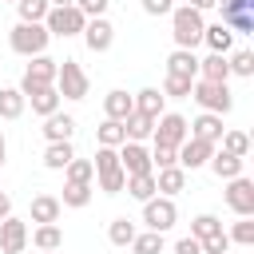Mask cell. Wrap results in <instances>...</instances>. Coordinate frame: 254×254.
Here are the masks:
<instances>
[{"label": "cell", "instance_id": "1f68e13d", "mask_svg": "<svg viewBox=\"0 0 254 254\" xmlns=\"http://www.w3.org/2000/svg\"><path fill=\"white\" fill-rule=\"evenodd\" d=\"M139 230H135V222L131 218H111V226H107V238H111V246H131V238H135Z\"/></svg>", "mask_w": 254, "mask_h": 254}, {"label": "cell", "instance_id": "ee69618b", "mask_svg": "<svg viewBox=\"0 0 254 254\" xmlns=\"http://www.w3.org/2000/svg\"><path fill=\"white\" fill-rule=\"evenodd\" d=\"M202 254H230V238L222 230L210 234V238H202Z\"/></svg>", "mask_w": 254, "mask_h": 254}, {"label": "cell", "instance_id": "ac0fdd59", "mask_svg": "<svg viewBox=\"0 0 254 254\" xmlns=\"http://www.w3.org/2000/svg\"><path fill=\"white\" fill-rule=\"evenodd\" d=\"M183 187H187V171H183L179 163H175V167H159V175H155V190H159V194L171 198V194H179Z\"/></svg>", "mask_w": 254, "mask_h": 254}, {"label": "cell", "instance_id": "603a6c76", "mask_svg": "<svg viewBox=\"0 0 254 254\" xmlns=\"http://www.w3.org/2000/svg\"><path fill=\"white\" fill-rule=\"evenodd\" d=\"M135 99V111H143V115H151V119H159L163 115V103H167V95L159 91V87H143L139 95H131Z\"/></svg>", "mask_w": 254, "mask_h": 254}, {"label": "cell", "instance_id": "e575fe53", "mask_svg": "<svg viewBox=\"0 0 254 254\" xmlns=\"http://www.w3.org/2000/svg\"><path fill=\"white\" fill-rule=\"evenodd\" d=\"M222 151H230V155H238V159H246L250 155V135L246 131H222Z\"/></svg>", "mask_w": 254, "mask_h": 254}, {"label": "cell", "instance_id": "7bdbcfd3", "mask_svg": "<svg viewBox=\"0 0 254 254\" xmlns=\"http://www.w3.org/2000/svg\"><path fill=\"white\" fill-rule=\"evenodd\" d=\"M226 238H230V242H238V246H254V222H250V218L234 222V230H230Z\"/></svg>", "mask_w": 254, "mask_h": 254}, {"label": "cell", "instance_id": "484cf974", "mask_svg": "<svg viewBox=\"0 0 254 254\" xmlns=\"http://www.w3.org/2000/svg\"><path fill=\"white\" fill-rule=\"evenodd\" d=\"M71 159H75L71 139H64V143H48V151H44V167H48V171H64Z\"/></svg>", "mask_w": 254, "mask_h": 254}, {"label": "cell", "instance_id": "f35d334b", "mask_svg": "<svg viewBox=\"0 0 254 254\" xmlns=\"http://www.w3.org/2000/svg\"><path fill=\"white\" fill-rule=\"evenodd\" d=\"M64 171H67V183H91V179H95V167H91V159H71Z\"/></svg>", "mask_w": 254, "mask_h": 254}, {"label": "cell", "instance_id": "8d00e7d4", "mask_svg": "<svg viewBox=\"0 0 254 254\" xmlns=\"http://www.w3.org/2000/svg\"><path fill=\"white\" fill-rule=\"evenodd\" d=\"M123 187H127V171H123V167L99 171V190H103V194H119Z\"/></svg>", "mask_w": 254, "mask_h": 254}, {"label": "cell", "instance_id": "cb8c5ba5", "mask_svg": "<svg viewBox=\"0 0 254 254\" xmlns=\"http://www.w3.org/2000/svg\"><path fill=\"white\" fill-rule=\"evenodd\" d=\"M242 163H246V159H238V155H230V151H214V155H210V171H214L218 179H238V175H242Z\"/></svg>", "mask_w": 254, "mask_h": 254}, {"label": "cell", "instance_id": "d6a6232c", "mask_svg": "<svg viewBox=\"0 0 254 254\" xmlns=\"http://www.w3.org/2000/svg\"><path fill=\"white\" fill-rule=\"evenodd\" d=\"M131 254H163V230H147L131 238Z\"/></svg>", "mask_w": 254, "mask_h": 254}, {"label": "cell", "instance_id": "db71d44e", "mask_svg": "<svg viewBox=\"0 0 254 254\" xmlns=\"http://www.w3.org/2000/svg\"><path fill=\"white\" fill-rule=\"evenodd\" d=\"M44 254H60V250H44Z\"/></svg>", "mask_w": 254, "mask_h": 254}, {"label": "cell", "instance_id": "c3c4849f", "mask_svg": "<svg viewBox=\"0 0 254 254\" xmlns=\"http://www.w3.org/2000/svg\"><path fill=\"white\" fill-rule=\"evenodd\" d=\"M143 12L147 16H167L171 12V0H143Z\"/></svg>", "mask_w": 254, "mask_h": 254}, {"label": "cell", "instance_id": "e0dca14e", "mask_svg": "<svg viewBox=\"0 0 254 254\" xmlns=\"http://www.w3.org/2000/svg\"><path fill=\"white\" fill-rule=\"evenodd\" d=\"M190 127V135L194 139H206V143H218L222 139V115H214V111H202L194 123H187Z\"/></svg>", "mask_w": 254, "mask_h": 254}, {"label": "cell", "instance_id": "44dd1931", "mask_svg": "<svg viewBox=\"0 0 254 254\" xmlns=\"http://www.w3.org/2000/svg\"><path fill=\"white\" fill-rule=\"evenodd\" d=\"M202 44H206L210 52L226 56V52H230V44H234V32H230L226 24H210V28H202Z\"/></svg>", "mask_w": 254, "mask_h": 254}, {"label": "cell", "instance_id": "74e56055", "mask_svg": "<svg viewBox=\"0 0 254 254\" xmlns=\"http://www.w3.org/2000/svg\"><path fill=\"white\" fill-rule=\"evenodd\" d=\"M226 64H230V75H246V79L254 75V52H250V48L234 52V56H230Z\"/></svg>", "mask_w": 254, "mask_h": 254}, {"label": "cell", "instance_id": "2e32d148", "mask_svg": "<svg viewBox=\"0 0 254 254\" xmlns=\"http://www.w3.org/2000/svg\"><path fill=\"white\" fill-rule=\"evenodd\" d=\"M167 71H171V75L198 79V60H194V52H190V48H175V52L167 56Z\"/></svg>", "mask_w": 254, "mask_h": 254}, {"label": "cell", "instance_id": "7a4b0ae2", "mask_svg": "<svg viewBox=\"0 0 254 254\" xmlns=\"http://www.w3.org/2000/svg\"><path fill=\"white\" fill-rule=\"evenodd\" d=\"M190 95H194V103H198L202 111H214V115H226V111L234 107L230 87H226V83H214V79H194V83H190Z\"/></svg>", "mask_w": 254, "mask_h": 254}, {"label": "cell", "instance_id": "f6af8a7d", "mask_svg": "<svg viewBox=\"0 0 254 254\" xmlns=\"http://www.w3.org/2000/svg\"><path fill=\"white\" fill-rule=\"evenodd\" d=\"M151 167H175V147L155 143V151H151Z\"/></svg>", "mask_w": 254, "mask_h": 254}, {"label": "cell", "instance_id": "d6986e66", "mask_svg": "<svg viewBox=\"0 0 254 254\" xmlns=\"http://www.w3.org/2000/svg\"><path fill=\"white\" fill-rule=\"evenodd\" d=\"M198 79H214V83H226V79H230V64H226V56L210 52L206 60H198Z\"/></svg>", "mask_w": 254, "mask_h": 254}, {"label": "cell", "instance_id": "ab89813d", "mask_svg": "<svg viewBox=\"0 0 254 254\" xmlns=\"http://www.w3.org/2000/svg\"><path fill=\"white\" fill-rule=\"evenodd\" d=\"M190 83H194V79H187V75H171V71H167V79H163V95L183 99V95H190Z\"/></svg>", "mask_w": 254, "mask_h": 254}, {"label": "cell", "instance_id": "681fc988", "mask_svg": "<svg viewBox=\"0 0 254 254\" xmlns=\"http://www.w3.org/2000/svg\"><path fill=\"white\" fill-rule=\"evenodd\" d=\"M8 214H12V198H8V194H0V218H8Z\"/></svg>", "mask_w": 254, "mask_h": 254}, {"label": "cell", "instance_id": "277c9868", "mask_svg": "<svg viewBox=\"0 0 254 254\" xmlns=\"http://www.w3.org/2000/svg\"><path fill=\"white\" fill-rule=\"evenodd\" d=\"M83 24H87V16H83L75 4L48 8V16H44V28H48L52 36H79V32H83Z\"/></svg>", "mask_w": 254, "mask_h": 254}, {"label": "cell", "instance_id": "7c38bea8", "mask_svg": "<svg viewBox=\"0 0 254 254\" xmlns=\"http://www.w3.org/2000/svg\"><path fill=\"white\" fill-rule=\"evenodd\" d=\"M119 167H123L127 175H151V171H155V167H151V151H147L143 143H131V139L119 147Z\"/></svg>", "mask_w": 254, "mask_h": 254}, {"label": "cell", "instance_id": "f5cc1de1", "mask_svg": "<svg viewBox=\"0 0 254 254\" xmlns=\"http://www.w3.org/2000/svg\"><path fill=\"white\" fill-rule=\"evenodd\" d=\"M4 151H8V147H4V135H0V163H4Z\"/></svg>", "mask_w": 254, "mask_h": 254}, {"label": "cell", "instance_id": "bcb514c9", "mask_svg": "<svg viewBox=\"0 0 254 254\" xmlns=\"http://www.w3.org/2000/svg\"><path fill=\"white\" fill-rule=\"evenodd\" d=\"M107 4H111V0H75V8H79L87 20H91V16H103V12H107Z\"/></svg>", "mask_w": 254, "mask_h": 254}, {"label": "cell", "instance_id": "f546056e", "mask_svg": "<svg viewBox=\"0 0 254 254\" xmlns=\"http://www.w3.org/2000/svg\"><path fill=\"white\" fill-rule=\"evenodd\" d=\"M123 190H127L131 198L147 202L151 194H159V190H155V171H151V175H127V187H123Z\"/></svg>", "mask_w": 254, "mask_h": 254}, {"label": "cell", "instance_id": "4fadbf2b", "mask_svg": "<svg viewBox=\"0 0 254 254\" xmlns=\"http://www.w3.org/2000/svg\"><path fill=\"white\" fill-rule=\"evenodd\" d=\"M79 36H83V44H87L91 52H107V48H111V40H115V28H111L103 16H91V20L83 24V32H79Z\"/></svg>", "mask_w": 254, "mask_h": 254}, {"label": "cell", "instance_id": "d4e9b609", "mask_svg": "<svg viewBox=\"0 0 254 254\" xmlns=\"http://www.w3.org/2000/svg\"><path fill=\"white\" fill-rule=\"evenodd\" d=\"M60 210H64V202L52 198V194H36L32 198V222H60Z\"/></svg>", "mask_w": 254, "mask_h": 254}, {"label": "cell", "instance_id": "5bb4252c", "mask_svg": "<svg viewBox=\"0 0 254 254\" xmlns=\"http://www.w3.org/2000/svg\"><path fill=\"white\" fill-rule=\"evenodd\" d=\"M24 246H28V226L20 218H12V214L0 218V250L4 254H20Z\"/></svg>", "mask_w": 254, "mask_h": 254}, {"label": "cell", "instance_id": "4316f807", "mask_svg": "<svg viewBox=\"0 0 254 254\" xmlns=\"http://www.w3.org/2000/svg\"><path fill=\"white\" fill-rule=\"evenodd\" d=\"M123 131H127V139H131V143H139V139H147V135L155 131V119H151V115H143V111H131V115L123 119Z\"/></svg>", "mask_w": 254, "mask_h": 254}, {"label": "cell", "instance_id": "8992f818", "mask_svg": "<svg viewBox=\"0 0 254 254\" xmlns=\"http://www.w3.org/2000/svg\"><path fill=\"white\" fill-rule=\"evenodd\" d=\"M210 155H214V143H206V139H194V135H187V139L175 147V163H179L183 171L206 167V163H210Z\"/></svg>", "mask_w": 254, "mask_h": 254}, {"label": "cell", "instance_id": "8fae6325", "mask_svg": "<svg viewBox=\"0 0 254 254\" xmlns=\"http://www.w3.org/2000/svg\"><path fill=\"white\" fill-rule=\"evenodd\" d=\"M230 187H226V206L238 214V218H250L254 214V183L246 179V175H238V179H226Z\"/></svg>", "mask_w": 254, "mask_h": 254}, {"label": "cell", "instance_id": "d590c367", "mask_svg": "<svg viewBox=\"0 0 254 254\" xmlns=\"http://www.w3.org/2000/svg\"><path fill=\"white\" fill-rule=\"evenodd\" d=\"M60 202H64V206H75V210L87 206V202H91V183H67Z\"/></svg>", "mask_w": 254, "mask_h": 254}, {"label": "cell", "instance_id": "5b68a950", "mask_svg": "<svg viewBox=\"0 0 254 254\" xmlns=\"http://www.w3.org/2000/svg\"><path fill=\"white\" fill-rule=\"evenodd\" d=\"M56 91L64 99H83L87 95V71L75 64V60H64L56 67Z\"/></svg>", "mask_w": 254, "mask_h": 254}, {"label": "cell", "instance_id": "816d5d0a", "mask_svg": "<svg viewBox=\"0 0 254 254\" xmlns=\"http://www.w3.org/2000/svg\"><path fill=\"white\" fill-rule=\"evenodd\" d=\"M52 8H64V4H75V0H48Z\"/></svg>", "mask_w": 254, "mask_h": 254}, {"label": "cell", "instance_id": "52a82bcc", "mask_svg": "<svg viewBox=\"0 0 254 254\" xmlns=\"http://www.w3.org/2000/svg\"><path fill=\"white\" fill-rule=\"evenodd\" d=\"M155 143H163V147H179L187 135H190V127H187V119L179 115V111H163L159 119H155Z\"/></svg>", "mask_w": 254, "mask_h": 254}, {"label": "cell", "instance_id": "ba28073f", "mask_svg": "<svg viewBox=\"0 0 254 254\" xmlns=\"http://www.w3.org/2000/svg\"><path fill=\"white\" fill-rule=\"evenodd\" d=\"M175 218H179V210H175V202L163 194H151L147 202H143V222H147V230H171L175 226Z\"/></svg>", "mask_w": 254, "mask_h": 254}, {"label": "cell", "instance_id": "60d3db41", "mask_svg": "<svg viewBox=\"0 0 254 254\" xmlns=\"http://www.w3.org/2000/svg\"><path fill=\"white\" fill-rule=\"evenodd\" d=\"M218 230H222V222H218L214 214H198V218L190 222V234H194L198 242H202V238H210V234H218Z\"/></svg>", "mask_w": 254, "mask_h": 254}, {"label": "cell", "instance_id": "836d02e7", "mask_svg": "<svg viewBox=\"0 0 254 254\" xmlns=\"http://www.w3.org/2000/svg\"><path fill=\"white\" fill-rule=\"evenodd\" d=\"M48 0H16V12H20V20L24 24H44V16H48Z\"/></svg>", "mask_w": 254, "mask_h": 254}, {"label": "cell", "instance_id": "30bf717a", "mask_svg": "<svg viewBox=\"0 0 254 254\" xmlns=\"http://www.w3.org/2000/svg\"><path fill=\"white\" fill-rule=\"evenodd\" d=\"M56 60H48V56H32V64H28V71H24V79H20V91L28 95V91H36V87H52L56 83Z\"/></svg>", "mask_w": 254, "mask_h": 254}, {"label": "cell", "instance_id": "3957f363", "mask_svg": "<svg viewBox=\"0 0 254 254\" xmlns=\"http://www.w3.org/2000/svg\"><path fill=\"white\" fill-rule=\"evenodd\" d=\"M48 40H52V32L44 28V24H16L12 28V36H8V44H12V52H20V56H44V48H48Z\"/></svg>", "mask_w": 254, "mask_h": 254}, {"label": "cell", "instance_id": "83f0119b", "mask_svg": "<svg viewBox=\"0 0 254 254\" xmlns=\"http://www.w3.org/2000/svg\"><path fill=\"white\" fill-rule=\"evenodd\" d=\"M95 139H99V147H123V143H127V131H123L119 119H103V123L95 127Z\"/></svg>", "mask_w": 254, "mask_h": 254}, {"label": "cell", "instance_id": "b9f144b4", "mask_svg": "<svg viewBox=\"0 0 254 254\" xmlns=\"http://www.w3.org/2000/svg\"><path fill=\"white\" fill-rule=\"evenodd\" d=\"M91 167H95V175H99V171L119 167V151H115V147H99V151H95V159H91Z\"/></svg>", "mask_w": 254, "mask_h": 254}, {"label": "cell", "instance_id": "11a10c76", "mask_svg": "<svg viewBox=\"0 0 254 254\" xmlns=\"http://www.w3.org/2000/svg\"><path fill=\"white\" fill-rule=\"evenodd\" d=\"M12 4H16V0H12Z\"/></svg>", "mask_w": 254, "mask_h": 254}, {"label": "cell", "instance_id": "ffe728a7", "mask_svg": "<svg viewBox=\"0 0 254 254\" xmlns=\"http://www.w3.org/2000/svg\"><path fill=\"white\" fill-rule=\"evenodd\" d=\"M24 99H32V111H36V115H52V111H60V99H64V95H60L56 83H52V87H36V91H28Z\"/></svg>", "mask_w": 254, "mask_h": 254}, {"label": "cell", "instance_id": "f907efd6", "mask_svg": "<svg viewBox=\"0 0 254 254\" xmlns=\"http://www.w3.org/2000/svg\"><path fill=\"white\" fill-rule=\"evenodd\" d=\"M218 0H190V8H198V12H206V8H214Z\"/></svg>", "mask_w": 254, "mask_h": 254}, {"label": "cell", "instance_id": "4dcf8cb0", "mask_svg": "<svg viewBox=\"0 0 254 254\" xmlns=\"http://www.w3.org/2000/svg\"><path fill=\"white\" fill-rule=\"evenodd\" d=\"M32 242H36L40 250H60V246H64V230H60L56 222H40L36 234H32Z\"/></svg>", "mask_w": 254, "mask_h": 254}, {"label": "cell", "instance_id": "9c48e42d", "mask_svg": "<svg viewBox=\"0 0 254 254\" xmlns=\"http://www.w3.org/2000/svg\"><path fill=\"white\" fill-rule=\"evenodd\" d=\"M222 4V24L230 32L250 36L254 32V0H218Z\"/></svg>", "mask_w": 254, "mask_h": 254}, {"label": "cell", "instance_id": "7dc6e473", "mask_svg": "<svg viewBox=\"0 0 254 254\" xmlns=\"http://www.w3.org/2000/svg\"><path fill=\"white\" fill-rule=\"evenodd\" d=\"M175 254H202V242H198L194 234H187V238L175 242Z\"/></svg>", "mask_w": 254, "mask_h": 254}, {"label": "cell", "instance_id": "7402d4cb", "mask_svg": "<svg viewBox=\"0 0 254 254\" xmlns=\"http://www.w3.org/2000/svg\"><path fill=\"white\" fill-rule=\"evenodd\" d=\"M103 111H107V119H119V123H123V119L135 111V99H131L127 91H107V95H103Z\"/></svg>", "mask_w": 254, "mask_h": 254}, {"label": "cell", "instance_id": "9a60e30c", "mask_svg": "<svg viewBox=\"0 0 254 254\" xmlns=\"http://www.w3.org/2000/svg\"><path fill=\"white\" fill-rule=\"evenodd\" d=\"M71 135H75V119H71V115H60V111L44 115V139H48V143H64V139H71Z\"/></svg>", "mask_w": 254, "mask_h": 254}, {"label": "cell", "instance_id": "f1b7e54d", "mask_svg": "<svg viewBox=\"0 0 254 254\" xmlns=\"http://www.w3.org/2000/svg\"><path fill=\"white\" fill-rule=\"evenodd\" d=\"M20 115H24V91L0 87V119H20Z\"/></svg>", "mask_w": 254, "mask_h": 254}, {"label": "cell", "instance_id": "6da1fadb", "mask_svg": "<svg viewBox=\"0 0 254 254\" xmlns=\"http://www.w3.org/2000/svg\"><path fill=\"white\" fill-rule=\"evenodd\" d=\"M202 12L198 8H190V4H183V8H171V36H175V48H190L194 52V44H202Z\"/></svg>", "mask_w": 254, "mask_h": 254}]
</instances>
